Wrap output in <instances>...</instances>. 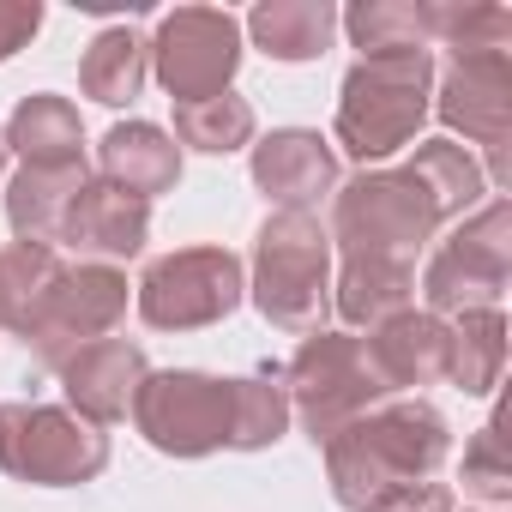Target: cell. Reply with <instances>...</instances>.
<instances>
[{
    "mask_svg": "<svg viewBox=\"0 0 512 512\" xmlns=\"http://www.w3.org/2000/svg\"><path fill=\"white\" fill-rule=\"evenodd\" d=\"M320 452H326L332 500L344 512H386L410 488L440 476V464L452 452V428L434 404L404 398V404H374L362 422L332 434Z\"/></svg>",
    "mask_w": 512,
    "mask_h": 512,
    "instance_id": "6da1fadb",
    "label": "cell"
},
{
    "mask_svg": "<svg viewBox=\"0 0 512 512\" xmlns=\"http://www.w3.org/2000/svg\"><path fill=\"white\" fill-rule=\"evenodd\" d=\"M434 109V55L410 49V55H362L344 85H338V145L368 169L386 163L392 151L416 145L422 121Z\"/></svg>",
    "mask_w": 512,
    "mask_h": 512,
    "instance_id": "7a4b0ae2",
    "label": "cell"
},
{
    "mask_svg": "<svg viewBox=\"0 0 512 512\" xmlns=\"http://www.w3.org/2000/svg\"><path fill=\"white\" fill-rule=\"evenodd\" d=\"M253 308L290 338L326 332L332 314V235L314 211H272L253 235Z\"/></svg>",
    "mask_w": 512,
    "mask_h": 512,
    "instance_id": "3957f363",
    "label": "cell"
},
{
    "mask_svg": "<svg viewBox=\"0 0 512 512\" xmlns=\"http://www.w3.org/2000/svg\"><path fill=\"white\" fill-rule=\"evenodd\" d=\"M284 392H290V416L308 428L314 446H326L332 434H344L350 422H362L374 404H386V380L368 362V344L356 332H314L302 338V350L284 368Z\"/></svg>",
    "mask_w": 512,
    "mask_h": 512,
    "instance_id": "277c9868",
    "label": "cell"
},
{
    "mask_svg": "<svg viewBox=\"0 0 512 512\" xmlns=\"http://www.w3.org/2000/svg\"><path fill=\"white\" fill-rule=\"evenodd\" d=\"M512 278V205L506 199H482L452 241L434 247V260L422 272V314L434 320H458V314H482L500 308Z\"/></svg>",
    "mask_w": 512,
    "mask_h": 512,
    "instance_id": "5b68a950",
    "label": "cell"
},
{
    "mask_svg": "<svg viewBox=\"0 0 512 512\" xmlns=\"http://www.w3.org/2000/svg\"><path fill=\"white\" fill-rule=\"evenodd\" d=\"M440 211L416 187L410 169H362L332 193V241L344 253H386V260H416L434 241Z\"/></svg>",
    "mask_w": 512,
    "mask_h": 512,
    "instance_id": "8992f818",
    "label": "cell"
},
{
    "mask_svg": "<svg viewBox=\"0 0 512 512\" xmlns=\"http://www.w3.org/2000/svg\"><path fill=\"white\" fill-rule=\"evenodd\" d=\"M0 470L31 488H79L109 470V434L67 404H0Z\"/></svg>",
    "mask_w": 512,
    "mask_h": 512,
    "instance_id": "52a82bcc",
    "label": "cell"
},
{
    "mask_svg": "<svg viewBox=\"0 0 512 512\" xmlns=\"http://www.w3.org/2000/svg\"><path fill=\"white\" fill-rule=\"evenodd\" d=\"M247 302V272L229 247H181L145 266L133 284V308L151 332H199L229 320Z\"/></svg>",
    "mask_w": 512,
    "mask_h": 512,
    "instance_id": "ba28073f",
    "label": "cell"
},
{
    "mask_svg": "<svg viewBox=\"0 0 512 512\" xmlns=\"http://www.w3.org/2000/svg\"><path fill=\"white\" fill-rule=\"evenodd\" d=\"M127 320V272L121 266H61V278L49 284V296L37 302V314L25 320V356L49 374H61L85 344L109 338Z\"/></svg>",
    "mask_w": 512,
    "mask_h": 512,
    "instance_id": "9c48e42d",
    "label": "cell"
},
{
    "mask_svg": "<svg viewBox=\"0 0 512 512\" xmlns=\"http://www.w3.org/2000/svg\"><path fill=\"white\" fill-rule=\"evenodd\" d=\"M133 428L163 458H211L229 446V380L199 368H163L145 374L133 398Z\"/></svg>",
    "mask_w": 512,
    "mask_h": 512,
    "instance_id": "30bf717a",
    "label": "cell"
},
{
    "mask_svg": "<svg viewBox=\"0 0 512 512\" xmlns=\"http://www.w3.org/2000/svg\"><path fill=\"white\" fill-rule=\"evenodd\" d=\"M434 115L452 133H464V151L470 145L488 151L482 181L500 199L506 181H512V163H506V151H512V61H506V49H494V55H458L440 73Z\"/></svg>",
    "mask_w": 512,
    "mask_h": 512,
    "instance_id": "8fae6325",
    "label": "cell"
},
{
    "mask_svg": "<svg viewBox=\"0 0 512 512\" xmlns=\"http://www.w3.org/2000/svg\"><path fill=\"white\" fill-rule=\"evenodd\" d=\"M151 43V79L175 97V103H199L229 91L235 67H241V19L223 7H175L157 19Z\"/></svg>",
    "mask_w": 512,
    "mask_h": 512,
    "instance_id": "7c38bea8",
    "label": "cell"
},
{
    "mask_svg": "<svg viewBox=\"0 0 512 512\" xmlns=\"http://www.w3.org/2000/svg\"><path fill=\"white\" fill-rule=\"evenodd\" d=\"M253 187L278 211H308L314 199L338 193V151L314 127H278L253 145Z\"/></svg>",
    "mask_w": 512,
    "mask_h": 512,
    "instance_id": "4fadbf2b",
    "label": "cell"
},
{
    "mask_svg": "<svg viewBox=\"0 0 512 512\" xmlns=\"http://www.w3.org/2000/svg\"><path fill=\"white\" fill-rule=\"evenodd\" d=\"M145 235H151V205L121 193L115 181H85L73 211H67V229L61 241L79 253L85 266H121V260H139L145 253Z\"/></svg>",
    "mask_w": 512,
    "mask_h": 512,
    "instance_id": "5bb4252c",
    "label": "cell"
},
{
    "mask_svg": "<svg viewBox=\"0 0 512 512\" xmlns=\"http://www.w3.org/2000/svg\"><path fill=\"white\" fill-rule=\"evenodd\" d=\"M145 374H151V362H145L139 344H127V338H97V344H85V350L61 368V392H67V410H73V416H85L91 428H109V422H121V416L133 410Z\"/></svg>",
    "mask_w": 512,
    "mask_h": 512,
    "instance_id": "9a60e30c",
    "label": "cell"
},
{
    "mask_svg": "<svg viewBox=\"0 0 512 512\" xmlns=\"http://www.w3.org/2000/svg\"><path fill=\"white\" fill-rule=\"evenodd\" d=\"M362 344H368V362L386 380V392H416V386H440L446 380V344H452V332H446V320H434L422 308L374 326Z\"/></svg>",
    "mask_w": 512,
    "mask_h": 512,
    "instance_id": "2e32d148",
    "label": "cell"
},
{
    "mask_svg": "<svg viewBox=\"0 0 512 512\" xmlns=\"http://www.w3.org/2000/svg\"><path fill=\"white\" fill-rule=\"evenodd\" d=\"M332 308L344 326H386L416 308V266L386 260V253H344V266L332 278Z\"/></svg>",
    "mask_w": 512,
    "mask_h": 512,
    "instance_id": "e0dca14e",
    "label": "cell"
},
{
    "mask_svg": "<svg viewBox=\"0 0 512 512\" xmlns=\"http://www.w3.org/2000/svg\"><path fill=\"white\" fill-rule=\"evenodd\" d=\"M97 181H115L133 199H157L181 181V145L151 121H115L97 145Z\"/></svg>",
    "mask_w": 512,
    "mask_h": 512,
    "instance_id": "ac0fdd59",
    "label": "cell"
},
{
    "mask_svg": "<svg viewBox=\"0 0 512 512\" xmlns=\"http://www.w3.org/2000/svg\"><path fill=\"white\" fill-rule=\"evenodd\" d=\"M0 139H7V151L25 157V169H67V163H85V121L67 97L55 91H31L7 127H0Z\"/></svg>",
    "mask_w": 512,
    "mask_h": 512,
    "instance_id": "d6986e66",
    "label": "cell"
},
{
    "mask_svg": "<svg viewBox=\"0 0 512 512\" xmlns=\"http://www.w3.org/2000/svg\"><path fill=\"white\" fill-rule=\"evenodd\" d=\"M247 37L272 61H320L338 37V7L332 0H260L247 13Z\"/></svg>",
    "mask_w": 512,
    "mask_h": 512,
    "instance_id": "ffe728a7",
    "label": "cell"
},
{
    "mask_svg": "<svg viewBox=\"0 0 512 512\" xmlns=\"http://www.w3.org/2000/svg\"><path fill=\"white\" fill-rule=\"evenodd\" d=\"M85 181H91L85 163H67V169H19V175L7 181V229H13L19 241L55 247Z\"/></svg>",
    "mask_w": 512,
    "mask_h": 512,
    "instance_id": "44dd1931",
    "label": "cell"
},
{
    "mask_svg": "<svg viewBox=\"0 0 512 512\" xmlns=\"http://www.w3.org/2000/svg\"><path fill=\"white\" fill-rule=\"evenodd\" d=\"M145 79H151V43L133 25H109V31L91 37V49L79 61V91L91 103L121 109V103H133L145 91Z\"/></svg>",
    "mask_w": 512,
    "mask_h": 512,
    "instance_id": "7402d4cb",
    "label": "cell"
},
{
    "mask_svg": "<svg viewBox=\"0 0 512 512\" xmlns=\"http://www.w3.org/2000/svg\"><path fill=\"white\" fill-rule=\"evenodd\" d=\"M404 169H410V175H416V187L434 199L440 223L470 217L482 199H494V193H488V181H482L476 151H464L458 139H422V145H416V157H410Z\"/></svg>",
    "mask_w": 512,
    "mask_h": 512,
    "instance_id": "603a6c76",
    "label": "cell"
},
{
    "mask_svg": "<svg viewBox=\"0 0 512 512\" xmlns=\"http://www.w3.org/2000/svg\"><path fill=\"white\" fill-rule=\"evenodd\" d=\"M446 332H452V344H446V380L464 398H488L500 386V368H506V314L500 308L458 314V320H446Z\"/></svg>",
    "mask_w": 512,
    "mask_h": 512,
    "instance_id": "cb8c5ba5",
    "label": "cell"
},
{
    "mask_svg": "<svg viewBox=\"0 0 512 512\" xmlns=\"http://www.w3.org/2000/svg\"><path fill=\"white\" fill-rule=\"evenodd\" d=\"M290 428V392L284 368H253L229 380V452H266Z\"/></svg>",
    "mask_w": 512,
    "mask_h": 512,
    "instance_id": "d4e9b609",
    "label": "cell"
},
{
    "mask_svg": "<svg viewBox=\"0 0 512 512\" xmlns=\"http://www.w3.org/2000/svg\"><path fill=\"white\" fill-rule=\"evenodd\" d=\"M253 103L235 97V91H217V97H199V103H175V145L187 151H205V157H229L241 145H253Z\"/></svg>",
    "mask_w": 512,
    "mask_h": 512,
    "instance_id": "484cf974",
    "label": "cell"
},
{
    "mask_svg": "<svg viewBox=\"0 0 512 512\" xmlns=\"http://www.w3.org/2000/svg\"><path fill=\"white\" fill-rule=\"evenodd\" d=\"M362 55H410L428 49V0H362L338 19Z\"/></svg>",
    "mask_w": 512,
    "mask_h": 512,
    "instance_id": "4316f807",
    "label": "cell"
},
{
    "mask_svg": "<svg viewBox=\"0 0 512 512\" xmlns=\"http://www.w3.org/2000/svg\"><path fill=\"white\" fill-rule=\"evenodd\" d=\"M428 43L458 55H494L512 43V13L482 0H428Z\"/></svg>",
    "mask_w": 512,
    "mask_h": 512,
    "instance_id": "83f0119b",
    "label": "cell"
},
{
    "mask_svg": "<svg viewBox=\"0 0 512 512\" xmlns=\"http://www.w3.org/2000/svg\"><path fill=\"white\" fill-rule=\"evenodd\" d=\"M55 278H61L55 247H37V241L0 247V314H7V332H25V320L37 314Z\"/></svg>",
    "mask_w": 512,
    "mask_h": 512,
    "instance_id": "f1b7e54d",
    "label": "cell"
},
{
    "mask_svg": "<svg viewBox=\"0 0 512 512\" xmlns=\"http://www.w3.org/2000/svg\"><path fill=\"white\" fill-rule=\"evenodd\" d=\"M458 482L464 494H476L482 506H506L512 500V452H506V416H488L470 446H464V464H458Z\"/></svg>",
    "mask_w": 512,
    "mask_h": 512,
    "instance_id": "f546056e",
    "label": "cell"
},
{
    "mask_svg": "<svg viewBox=\"0 0 512 512\" xmlns=\"http://www.w3.org/2000/svg\"><path fill=\"white\" fill-rule=\"evenodd\" d=\"M37 31H43V7H37V0H0V61H13Z\"/></svg>",
    "mask_w": 512,
    "mask_h": 512,
    "instance_id": "4dcf8cb0",
    "label": "cell"
},
{
    "mask_svg": "<svg viewBox=\"0 0 512 512\" xmlns=\"http://www.w3.org/2000/svg\"><path fill=\"white\" fill-rule=\"evenodd\" d=\"M386 512H458V500H452V488L446 482H422V488H410L398 506H386Z\"/></svg>",
    "mask_w": 512,
    "mask_h": 512,
    "instance_id": "1f68e13d",
    "label": "cell"
},
{
    "mask_svg": "<svg viewBox=\"0 0 512 512\" xmlns=\"http://www.w3.org/2000/svg\"><path fill=\"white\" fill-rule=\"evenodd\" d=\"M7 157H13V151H7V139H0V175H7Z\"/></svg>",
    "mask_w": 512,
    "mask_h": 512,
    "instance_id": "d6a6232c",
    "label": "cell"
},
{
    "mask_svg": "<svg viewBox=\"0 0 512 512\" xmlns=\"http://www.w3.org/2000/svg\"><path fill=\"white\" fill-rule=\"evenodd\" d=\"M0 332H7V314H0Z\"/></svg>",
    "mask_w": 512,
    "mask_h": 512,
    "instance_id": "836d02e7",
    "label": "cell"
},
{
    "mask_svg": "<svg viewBox=\"0 0 512 512\" xmlns=\"http://www.w3.org/2000/svg\"><path fill=\"white\" fill-rule=\"evenodd\" d=\"M476 512H494V506H476Z\"/></svg>",
    "mask_w": 512,
    "mask_h": 512,
    "instance_id": "e575fe53",
    "label": "cell"
}]
</instances>
